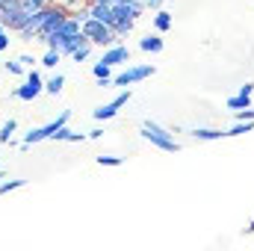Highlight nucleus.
<instances>
[{
  "mask_svg": "<svg viewBox=\"0 0 254 251\" xmlns=\"http://www.w3.org/2000/svg\"><path fill=\"white\" fill-rule=\"evenodd\" d=\"M139 136H142V139H148L154 148H160V151H166V154L181 151V142L175 139V133H172L169 127L151 122V119H145V122H142V127H139Z\"/></svg>",
  "mask_w": 254,
  "mask_h": 251,
  "instance_id": "obj_1",
  "label": "nucleus"
},
{
  "mask_svg": "<svg viewBox=\"0 0 254 251\" xmlns=\"http://www.w3.org/2000/svg\"><path fill=\"white\" fill-rule=\"evenodd\" d=\"M83 36L95 45V48H110V45H116V42H122L119 36H116V30L110 27V24H104V21H98V18H83Z\"/></svg>",
  "mask_w": 254,
  "mask_h": 251,
  "instance_id": "obj_2",
  "label": "nucleus"
},
{
  "mask_svg": "<svg viewBox=\"0 0 254 251\" xmlns=\"http://www.w3.org/2000/svg\"><path fill=\"white\" fill-rule=\"evenodd\" d=\"M68 119H71V110H63L54 122H48V125H42V127H30V133H24V139H21L18 145H21V148H30V145H39V142L51 139L63 125H68Z\"/></svg>",
  "mask_w": 254,
  "mask_h": 251,
  "instance_id": "obj_3",
  "label": "nucleus"
},
{
  "mask_svg": "<svg viewBox=\"0 0 254 251\" xmlns=\"http://www.w3.org/2000/svg\"><path fill=\"white\" fill-rule=\"evenodd\" d=\"M42 92H45V77H42L36 68H30V71L24 74V83H21L18 89H12L9 95L18 98V101H27V104H30V101H36Z\"/></svg>",
  "mask_w": 254,
  "mask_h": 251,
  "instance_id": "obj_4",
  "label": "nucleus"
},
{
  "mask_svg": "<svg viewBox=\"0 0 254 251\" xmlns=\"http://www.w3.org/2000/svg\"><path fill=\"white\" fill-rule=\"evenodd\" d=\"M154 74H157V68L151 63H136V65L127 63L125 71L113 74V86H133V83H142V80H148V77H154Z\"/></svg>",
  "mask_w": 254,
  "mask_h": 251,
  "instance_id": "obj_5",
  "label": "nucleus"
},
{
  "mask_svg": "<svg viewBox=\"0 0 254 251\" xmlns=\"http://www.w3.org/2000/svg\"><path fill=\"white\" fill-rule=\"evenodd\" d=\"M27 15L21 12V6L15 3V0H9V3H3L0 6V24H3V30H9V33H21L24 27H27Z\"/></svg>",
  "mask_w": 254,
  "mask_h": 251,
  "instance_id": "obj_6",
  "label": "nucleus"
},
{
  "mask_svg": "<svg viewBox=\"0 0 254 251\" xmlns=\"http://www.w3.org/2000/svg\"><path fill=\"white\" fill-rule=\"evenodd\" d=\"M127 101H130V89L119 92V95H116V98H113L110 104H101V107H98V110L92 113V116H95V122H110V119H116V116H119V110L125 107Z\"/></svg>",
  "mask_w": 254,
  "mask_h": 251,
  "instance_id": "obj_7",
  "label": "nucleus"
},
{
  "mask_svg": "<svg viewBox=\"0 0 254 251\" xmlns=\"http://www.w3.org/2000/svg\"><path fill=\"white\" fill-rule=\"evenodd\" d=\"M101 63L113 65V68L127 65V63H130V48H127V45H122V42H116V45L104 48V54H101Z\"/></svg>",
  "mask_w": 254,
  "mask_h": 251,
  "instance_id": "obj_8",
  "label": "nucleus"
},
{
  "mask_svg": "<svg viewBox=\"0 0 254 251\" xmlns=\"http://www.w3.org/2000/svg\"><path fill=\"white\" fill-rule=\"evenodd\" d=\"M252 98H254V83H246V86H240L237 95L228 98V110H231V113L246 110V107H252Z\"/></svg>",
  "mask_w": 254,
  "mask_h": 251,
  "instance_id": "obj_9",
  "label": "nucleus"
},
{
  "mask_svg": "<svg viewBox=\"0 0 254 251\" xmlns=\"http://www.w3.org/2000/svg\"><path fill=\"white\" fill-rule=\"evenodd\" d=\"M190 136L195 142H216V139H228V130H222V127H192Z\"/></svg>",
  "mask_w": 254,
  "mask_h": 251,
  "instance_id": "obj_10",
  "label": "nucleus"
},
{
  "mask_svg": "<svg viewBox=\"0 0 254 251\" xmlns=\"http://www.w3.org/2000/svg\"><path fill=\"white\" fill-rule=\"evenodd\" d=\"M151 24H154V33H169V30L175 27V15H172L169 9H157V12L151 15Z\"/></svg>",
  "mask_w": 254,
  "mask_h": 251,
  "instance_id": "obj_11",
  "label": "nucleus"
},
{
  "mask_svg": "<svg viewBox=\"0 0 254 251\" xmlns=\"http://www.w3.org/2000/svg\"><path fill=\"white\" fill-rule=\"evenodd\" d=\"M163 48H166L163 33H148L139 39V51H145V54H163Z\"/></svg>",
  "mask_w": 254,
  "mask_h": 251,
  "instance_id": "obj_12",
  "label": "nucleus"
},
{
  "mask_svg": "<svg viewBox=\"0 0 254 251\" xmlns=\"http://www.w3.org/2000/svg\"><path fill=\"white\" fill-rule=\"evenodd\" d=\"M51 139H54V142H83V139H89V133H74L68 125H63Z\"/></svg>",
  "mask_w": 254,
  "mask_h": 251,
  "instance_id": "obj_13",
  "label": "nucleus"
},
{
  "mask_svg": "<svg viewBox=\"0 0 254 251\" xmlns=\"http://www.w3.org/2000/svg\"><path fill=\"white\" fill-rule=\"evenodd\" d=\"M18 6H21V12L27 15V18H33L36 12H42L45 6H51V0H15Z\"/></svg>",
  "mask_w": 254,
  "mask_h": 251,
  "instance_id": "obj_14",
  "label": "nucleus"
},
{
  "mask_svg": "<svg viewBox=\"0 0 254 251\" xmlns=\"http://www.w3.org/2000/svg\"><path fill=\"white\" fill-rule=\"evenodd\" d=\"M63 86H65V74H60V71H57L54 77H48V80H45V92H48V95H54V98L63 92Z\"/></svg>",
  "mask_w": 254,
  "mask_h": 251,
  "instance_id": "obj_15",
  "label": "nucleus"
},
{
  "mask_svg": "<svg viewBox=\"0 0 254 251\" xmlns=\"http://www.w3.org/2000/svg\"><path fill=\"white\" fill-rule=\"evenodd\" d=\"M60 63H63V54H60V51H54V48H48V51H45V57L39 60L42 68H51V71H57V65H60Z\"/></svg>",
  "mask_w": 254,
  "mask_h": 251,
  "instance_id": "obj_16",
  "label": "nucleus"
},
{
  "mask_svg": "<svg viewBox=\"0 0 254 251\" xmlns=\"http://www.w3.org/2000/svg\"><path fill=\"white\" fill-rule=\"evenodd\" d=\"M92 77H95V80H113V65H107V63L98 60V63L92 65Z\"/></svg>",
  "mask_w": 254,
  "mask_h": 251,
  "instance_id": "obj_17",
  "label": "nucleus"
},
{
  "mask_svg": "<svg viewBox=\"0 0 254 251\" xmlns=\"http://www.w3.org/2000/svg\"><path fill=\"white\" fill-rule=\"evenodd\" d=\"M15 130H18V122H15V119L3 122V127H0V142H3V145H9V142H12V136H15Z\"/></svg>",
  "mask_w": 254,
  "mask_h": 251,
  "instance_id": "obj_18",
  "label": "nucleus"
},
{
  "mask_svg": "<svg viewBox=\"0 0 254 251\" xmlns=\"http://www.w3.org/2000/svg\"><path fill=\"white\" fill-rule=\"evenodd\" d=\"M92 48H95L92 42H86V45H80V48H77V51L71 54V63H86V60L92 57Z\"/></svg>",
  "mask_w": 254,
  "mask_h": 251,
  "instance_id": "obj_19",
  "label": "nucleus"
},
{
  "mask_svg": "<svg viewBox=\"0 0 254 251\" xmlns=\"http://www.w3.org/2000/svg\"><path fill=\"white\" fill-rule=\"evenodd\" d=\"M254 130V122H237L234 127H228V139L231 136H246V133H252Z\"/></svg>",
  "mask_w": 254,
  "mask_h": 251,
  "instance_id": "obj_20",
  "label": "nucleus"
},
{
  "mask_svg": "<svg viewBox=\"0 0 254 251\" xmlns=\"http://www.w3.org/2000/svg\"><path fill=\"white\" fill-rule=\"evenodd\" d=\"M27 187V181H0V195H9V192H15V189H24Z\"/></svg>",
  "mask_w": 254,
  "mask_h": 251,
  "instance_id": "obj_21",
  "label": "nucleus"
},
{
  "mask_svg": "<svg viewBox=\"0 0 254 251\" xmlns=\"http://www.w3.org/2000/svg\"><path fill=\"white\" fill-rule=\"evenodd\" d=\"M95 163H98V166H122V163H125V157H113V154H101V157H95Z\"/></svg>",
  "mask_w": 254,
  "mask_h": 251,
  "instance_id": "obj_22",
  "label": "nucleus"
},
{
  "mask_svg": "<svg viewBox=\"0 0 254 251\" xmlns=\"http://www.w3.org/2000/svg\"><path fill=\"white\" fill-rule=\"evenodd\" d=\"M6 71H9L12 77H24V74H27V68L21 65V60H9V63H6Z\"/></svg>",
  "mask_w": 254,
  "mask_h": 251,
  "instance_id": "obj_23",
  "label": "nucleus"
},
{
  "mask_svg": "<svg viewBox=\"0 0 254 251\" xmlns=\"http://www.w3.org/2000/svg\"><path fill=\"white\" fill-rule=\"evenodd\" d=\"M237 122H254V107H246V110H237L234 113Z\"/></svg>",
  "mask_w": 254,
  "mask_h": 251,
  "instance_id": "obj_24",
  "label": "nucleus"
},
{
  "mask_svg": "<svg viewBox=\"0 0 254 251\" xmlns=\"http://www.w3.org/2000/svg\"><path fill=\"white\" fill-rule=\"evenodd\" d=\"M18 60H21V65H24V68H27V71H30V68H36V65H39V60H36V57H30V54H21V57H18Z\"/></svg>",
  "mask_w": 254,
  "mask_h": 251,
  "instance_id": "obj_25",
  "label": "nucleus"
},
{
  "mask_svg": "<svg viewBox=\"0 0 254 251\" xmlns=\"http://www.w3.org/2000/svg\"><path fill=\"white\" fill-rule=\"evenodd\" d=\"M9 42H12V39H9V30H3V33H0V54L9 51Z\"/></svg>",
  "mask_w": 254,
  "mask_h": 251,
  "instance_id": "obj_26",
  "label": "nucleus"
},
{
  "mask_svg": "<svg viewBox=\"0 0 254 251\" xmlns=\"http://www.w3.org/2000/svg\"><path fill=\"white\" fill-rule=\"evenodd\" d=\"M145 6H148L151 12H157V9H163V6H166V0H145Z\"/></svg>",
  "mask_w": 254,
  "mask_h": 251,
  "instance_id": "obj_27",
  "label": "nucleus"
},
{
  "mask_svg": "<svg viewBox=\"0 0 254 251\" xmlns=\"http://www.w3.org/2000/svg\"><path fill=\"white\" fill-rule=\"evenodd\" d=\"M104 136V130L101 127H95V130H89V139H101Z\"/></svg>",
  "mask_w": 254,
  "mask_h": 251,
  "instance_id": "obj_28",
  "label": "nucleus"
},
{
  "mask_svg": "<svg viewBox=\"0 0 254 251\" xmlns=\"http://www.w3.org/2000/svg\"><path fill=\"white\" fill-rule=\"evenodd\" d=\"M89 3H119V0H89Z\"/></svg>",
  "mask_w": 254,
  "mask_h": 251,
  "instance_id": "obj_29",
  "label": "nucleus"
},
{
  "mask_svg": "<svg viewBox=\"0 0 254 251\" xmlns=\"http://www.w3.org/2000/svg\"><path fill=\"white\" fill-rule=\"evenodd\" d=\"M246 231H249V234H254V222H249V228H246Z\"/></svg>",
  "mask_w": 254,
  "mask_h": 251,
  "instance_id": "obj_30",
  "label": "nucleus"
},
{
  "mask_svg": "<svg viewBox=\"0 0 254 251\" xmlns=\"http://www.w3.org/2000/svg\"><path fill=\"white\" fill-rule=\"evenodd\" d=\"M0 181H3V166H0Z\"/></svg>",
  "mask_w": 254,
  "mask_h": 251,
  "instance_id": "obj_31",
  "label": "nucleus"
},
{
  "mask_svg": "<svg viewBox=\"0 0 254 251\" xmlns=\"http://www.w3.org/2000/svg\"><path fill=\"white\" fill-rule=\"evenodd\" d=\"M3 3H9V0H0V6H3Z\"/></svg>",
  "mask_w": 254,
  "mask_h": 251,
  "instance_id": "obj_32",
  "label": "nucleus"
},
{
  "mask_svg": "<svg viewBox=\"0 0 254 251\" xmlns=\"http://www.w3.org/2000/svg\"><path fill=\"white\" fill-rule=\"evenodd\" d=\"M0 33H3V24H0Z\"/></svg>",
  "mask_w": 254,
  "mask_h": 251,
  "instance_id": "obj_33",
  "label": "nucleus"
}]
</instances>
